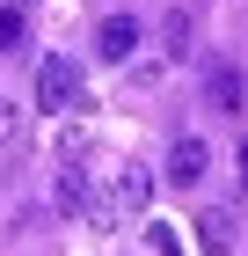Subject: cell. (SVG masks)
<instances>
[{
    "label": "cell",
    "mask_w": 248,
    "mask_h": 256,
    "mask_svg": "<svg viewBox=\"0 0 248 256\" xmlns=\"http://www.w3.org/2000/svg\"><path fill=\"white\" fill-rule=\"evenodd\" d=\"M146 205H153V168H146V161H117V168H110V190L95 198L88 220H95V227H124V220H139Z\"/></svg>",
    "instance_id": "obj_1"
},
{
    "label": "cell",
    "mask_w": 248,
    "mask_h": 256,
    "mask_svg": "<svg viewBox=\"0 0 248 256\" xmlns=\"http://www.w3.org/2000/svg\"><path fill=\"white\" fill-rule=\"evenodd\" d=\"M37 110H51V118L80 110V66L73 59H44L37 66Z\"/></svg>",
    "instance_id": "obj_2"
},
{
    "label": "cell",
    "mask_w": 248,
    "mask_h": 256,
    "mask_svg": "<svg viewBox=\"0 0 248 256\" xmlns=\"http://www.w3.org/2000/svg\"><path fill=\"white\" fill-rule=\"evenodd\" d=\"M51 205L66 220H88V212H95V190H88V168H80V161H66V168L51 176Z\"/></svg>",
    "instance_id": "obj_3"
},
{
    "label": "cell",
    "mask_w": 248,
    "mask_h": 256,
    "mask_svg": "<svg viewBox=\"0 0 248 256\" xmlns=\"http://www.w3.org/2000/svg\"><path fill=\"white\" fill-rule=\"evenodd\" d=\"M205 168H212V146H205L197 132H183V139L168 146V183H175V190H190V183H205Z\"/></svg>",
    "instance_id": "obj_4"
},
{
    "label": "cell",
    "mask_w": 248,
    "mask_h": 256,
    "mask_svg": "<svg viewBox=\"0 0 248 256\" xmlns=\"http://www.w3.org/2000/svg\"><path fill=\"white\" fill-rule=\"evenodd\" d=\"M234 242H241V220H234V205H212V212H197V249H205V256H234Z\"/></svg>",
    "instance_id": "obj_5"
},
{
    "label": "cell",
    "mask_w": 248,
    "mask_h": 256,
    "mask_svg": "<svg viewBox=\"0 0 248 256\" xmlns=\"http://www.w3.org/2000/svg\"><path fill=\"white\" fill-rule=\"evenodd\" d=\"M132 52H139V22H132V15H110V22H102V30H95V59L124 66V59H132Z\"/></svg>",
    "instance_id": "obj_6"
},
{
    "label": "cell",
    "mask_w": 248,
    "mask_h": 256,
    "mask_svg": "<svg viewBox=\"0 0 248 256\" xmlns=\"http://www.w3.org/2000/svg\"><path fill=\"white\" fill-rule=\"evenodd\" d=\"M190 37H197V15L190 8H168V15H161V52H168V59H190Z\"/></svg>",
    "instance_id": "obj_7"
},
{
    "label": "cell",
    "mask_w": 248,
    "mask_h": 256,
    "mask_svg": "<svg viewBox=\"0 0 248 256\" xmlns=\"http://www.w3.org/2000/svg\"><path fill=\"white\" fill-rule=\"evenodd\" d=\"M241 96H248V80L234 74V66H212L205 74V102L212 110H241Z\"/></svg>",
    "instance_id": "obj_8"
},
{
    "label": "cell",
    "mask_w": 248,
    "mask_h": 256,
    "mask_svg": "<svg viewBox=\"0 0 248 256\" xmlns=\"http://www.w3.org/2000/svg\"><path fill=\"white\" fill-rule=\"evenodd\" d=\"M15 52H29V15L22 8H0V59H15Z\"/></svg>",
    "instance_id": "obj_9"
},
{
    "label": "cell",
    "mask_w": 248,
    "mask_h": 256,
    "mask_svg": "<svg viewBox=\"0 0 248 256\" xmlns=\"http://www.w3.org/2000/svg\"><path fill=\"white\" fill-rule=\"evenodd\" d=\"M15 146H22V102L0 96V154H15Z\"/></svg>",
    "instance_id": "obj_10"
},
{
    "label": "cell",
    "mask_w": 248,
    "mask_h": 256,
    "mask_svg": "<svg viewBox=\"0 0 248 256\" xmlns=\"http://www.w3.org/2000/svg\"><path fill=\"white\" fill-rule=\"evenodd\" d=\"M88 146H95V132H88V124H66V132H58V154H66V161H80Z\"/></svg>",
    "instance_id": "obj_11"
},
{
    "label": "cell",
    "mask_w": 248,
    "mask_h": 256,
    "mask_svg": "<svg viewBox=\"0 0 248 256\" xmlns=\"http://www.w3.org/2000/svg\"><path fill=\"white\" fill-rule=\"evenodd\" d=\"M146 249H153V256H183V242H175V227L153 220V227H146Z\"/></svg>",
    "instance_id": "obj_12"
},
{
    "label": "cell",
    "mask_w": 248,
    "mask_h": 256,
    "mask_svg": "<svg viewBox=\"0 0 248 256\" xmlns=\"http://www.w3.org/2000/svg\"><path fill=\"white\" fill-rule=\"evenodd\" d=\"M234 183H241V190H248V139H241V146H234Z\"/></svg>",
    "instance_id": "obj_13"
},
{
    "label": "cell",
    "mask_w": 248,
    "mask_h": 256,
    "mask_svg": "<svg viewBox=\"0 0 248 256\" xmlns=\"http://www.w3.org/2000/svg\"><path fill=\"white\" fill-rule=\"evenodd\" d=\"M7 8H29V0H7Z\"/></svg>",
    "instance_id": "obj_14"
}]
</instances>
